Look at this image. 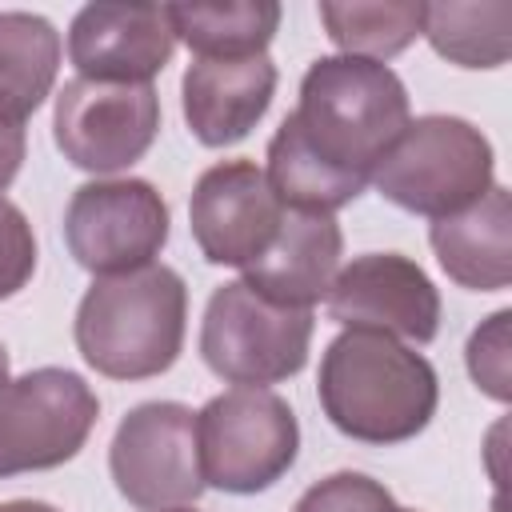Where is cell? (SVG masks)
<instances>
[{
  "mask_svg": "<svg viewBox=\"0 0 512 512\" xmlns=\"http://www.w3.org/2000/svg\"><path fill=\"white\" fill-rule=\"evenodd\" d=\"M320 408L336 432L360 444H404L428 428L440 404L436 368L384 332L348 328L320 356Z\"/></svg>",
  "mask_w": 512,
  "mask_h": 512,
  "instance_id": "1",
  "label": "cell"
},
{
  "mask_svg": "<svg viewBox=\"0 0 512 512\" xmlns=\"http://www.w3.org/2000/svg\"><path fill=\"white\" fill-rule=\"evenodd\" d=\"M188 288L168 264L96 276L76 308V348L108 380H148L176 364L184 348Z\"/></svg>",
  "mask_w": 512,
  "mask_h": 512,
  "instance_id": "2",
  "label": "cell"
},
{
  "mask_svg": "<svg viewBox=\"0 0 512 512\" xmlns=\"http://www.w3.org/2000/svg\"><path fill=\"white\" fill-rule=\"evenodd\" d=\"M288 120L324 164L368 184L408 124V88L388 64L320 56L304 72L300 104Z\"/></svg>",
  "mask_w": 512,
  "mask_h": 512,
  "instance_id": "3",
  "label": "cell"
},
{
  "mask_svg": "<svg viewBox=\"0 0 512 512\" xmlns=\"http://www.w3.org/2000/svg\"><path fill=\"white\" fill-rule=\"evenodd\" d=\"M488 136L460 116H416L372 168L376 192L416 216H452L492 188Z\"/></svg>",
  "mask_w": 512,
  "mask_h": 512,
  "instance_id": "4",
  "label": "cell"
},
{
  "mask_svg": "<svg viewBox=\"0 0 512 512\" xmlns=\"http://www.w3.org/2000/svg\"><path fill=\"white\" fill-rule=\"evenodd\" d=\"M204 484L252 496L272 488L300 452V424L288 400L268 388H232L196 412Z\"/></svg>",
  "mask_w": 512,
  "mask_h": 512,
  "instance_id": "5",
  "label": "cell"
},
{
  "mask_svg": "<svg viewBox=\"0 0 512 512\" xmlns=\"http://www.w3.org/2000/svg\"><path fill=\"white\" fill-rule=\"evenodd\" d=\"M308 344V308L272 304L244 280H228L208 296L200 324V356L220 380L236 388H264L296 376L308 364Z\"/></svg>",
  "mask_w": 512,
  "mask_h": 512,
  "instance_id": "6",
  "label": "cell"
},
{
  "mask_svg": "<svg viewBox=\"0 0 512 512\" xmlns=\"http://www.w3.org/2000/svg\"><path fill=\"white\" fill-rule=\"evenodd\" d=\"M100 400L68 368H32L0 388V480L68 464L92 436Z\"/></svg>",
  "mask_w": 512,
  "mask_h": 512,
  "instance_id": "7",
  "label": "cell"
},
{
  "mask_svg": "<svg viewBox=\"0 0 512 512\" xmlns=\"http://www.w3.org/2000/svg\"><path fill=\"white\" fill-rule=\"evenodd\" d=\"M108 468L116 492L140 512L196 504L208 488L196 448V412L176 400L136 404L108 444Z\"/></svg>",
  "mask_w": 512,
  "mask_h": 512,
  "instance_id": "8",
  "label": "cell"
},
{
  "mask_svg": "<svg viewBox=\"0 0 512 512\" xmlns=\"http://www.w3.org/2000/svg\"><path fill=\"white\" fill-rule=\"evenodd\" d=\"M64 240L76 264L96 276L156 264L168 240V204L148 180L136 176L88 180L68 200Z\"/></svg>",
  "mask_w": 512,
  "mask_h": 512,
  "instance_id": "9",
  "label": "cell"
},
{
  "mask_svg": "<svg viewBox=\"0 0 512 512\" xmlns=\"http://www.w3.org/2000/svg\"><path fill=\"white\" fill-rule=\"evenodd\" d=\"M56 148L84 172L132 168L160 132V96L152 84L68 80L52 116Z\"/></svg>",
  "mask_w": 512,
  "mask_h": 512,
  "instance_id": "10",
  "label": "cell"
},
{
  "mask_svg": "<svg viewBox=\"0 0 512 512\" xmlns=\"http://www.w3.org/2000/svg\"><path fill=\"white\" fill-rule=\"evenodd\" d=\"M328 316L344 328L428 344L440 332V292L416 260L400 252H368L336 272Z\"/></svg>",
  "mask_w": 512,
  "mask_h": 512,
  "instance_id": "11",
  "label": "cell"
},
{
  "mask_svg": "<svg viewBox=\"0 0 512 512\" xmlns=\"http://www.w3.org/2000/svg\"><path fill=\"white\" fill-rule=\"evenodd\" d=\"M280 216L284 204L256 160H220L204 168L188 200L192 240L208 264L228 268H248L276 236Z\"/></svg>",
  "mask_w": 512,
  "mask_h": 512,
  "instance_id": "12",
  "label": "cell"
},
{
  "mask_svg": "<svg viewBox=\"0 0 512 512\" xmlns=\"http://www.w3.org/2000/svg\"><path fill=\"white\" fill-rule=\"evenodd\" d=\"M176 48L164 4H84L68 28V60L84 80L152 84Z\"/></svg>",
  "mask_w": 512,
  "mask_h": 512,
  "instance_id": "13",
  "label": "cell"
},
{
  "mask_svg": "<svg viewBox=\"0 0 512 512\" xmlns=\"http://www.w3.org/2000/svg\"><path fill=\"white\" fill-rule=\"evenodd\" d=\"M340 252H344V236L332 216L284 208L276 236L244 268V284L272 304L312 312V304L328 296L340 272Z\"/></svg>",
  "mask_w": 512,
  "mask_h": 512,
  "instance_id": "14",
  "label": "cell"
},
{
  "mask_svg": "<svg viewBox=\"0 0 512 512\" xmlns=\"http://www.w3.org/2000/svg\"><path fill=\"white\" fill-rule=\"evenodd\" d=\"M184 120L208 148L244 140L276 96V64L268 56L196 60L184 72Z\"/></svg>",
  "mask_w": 512,
  "mask_h": 512,
  "instance_id": "15",
  "label": "cell"
},
{
  "mask_svg": "<svg viewBox=\"0 0 512 512\" xmlns=\"http://www.w3.org/2000/svg\"><path fill=\"white\" fill-rule=\"evenodd\" d=\"M440 268L472 292H500L512 280V200L492 184L476 204L432 220L428 228Z\"/></svg>",
  "mask_w": 512,
  "mask_h": 512,
  "instance_id": "16",
  "label": "cell"
},
{
  "mask_svg": "<svg viewBox=\"0 0 512 512\" xmlns=\"http://www.w3.org/2000/svg\"><path fill=\"white\" fill-rule=\"evenodd\" d=\"M60 32L36 12H0V120L24 124L56 84Z\"/></svg>",
  "mask_w": 512,
  "mask_h": 512,
  "instance_id": "17",
  "label": "cell"
},
{
  "mask_svg": "<svg viewBox=\"0 0 512 512\" xmlns=\"http://www.w3.org/2000/svg\"><path fill=\"white\" fill-rule=\"evenodd\" d=\"M172 36L184 40L196 60L264 56L280 28L276 0H224V4H164Z\"/></svg>",
  "mask_w": 512,
  "mask_h": 512,
  "instance_id": "18",
  "label": "cell"
},
{
  "mask_svg": "<svg viewBox=\"0 0 512 512\" xmlns=\"http://www.w3.org/2000/svg\"><path fill=\"white\" fill-rule=\"evenodd\" d=\"M264 176H268V188L276 192V200L284 208H296V212H324V216H332L336 208L352 204L364 192V180L324 164L304 144V136L296 132V124L288 116L276 128V136L268 140V172Z\"/></svg>",
  "mask_w": 512,
  "mask_h": 512,
  "instance_id": "19",
  "label": "cell"
},
{
  "mask_svg": "<svg viewBox=\"0 0 512 512\" xmlns=\"http://www.w3.org/2000/svg\"><path fill=\"white\" fill-rule=\"evenodd\" d=\"M320 20L328 28V40L344 56L376 60L404 52L420 28H424V4L416 0H324Z\"/></svg>",
  "mask_w": 512,
  "mask_h": 512,
  "instance_id": "20",
  "label": "cell"
},
{
  "mask_svg": "<svg viewBox=\"0 0 512 512\" xmlns=\"http://www.w3.org/2000/svg\"><path fill=\"white\" fill-rule=\"evenodd\" d=\"M420 36L460 68H500L512 52V4H424Z\"/></svg>",
  "mask_w": 512,
  "mask_h": 512,
  "instance_id": "21",
  "label": "cell"
},
{
  "mask_svg": "<svg viewBox=\"0 0 512 512\" xmlns=\"http://www.w3.org/2000/svg\"><path fill=\"white\" fill-rule=\"evenodd\" d=\"M508 320L512 312L500 308L496 316H488L472 336H468V372L476 380V388H484L492 400H508L512 396V364H508Z\"/></svg>",
  "mask_w": 512,
  "mask_h": 512,
  "instance_id": "22",
  "label": "cell"
},
{
  "mask_svg": "<svg viewBox=\"0 0 512 512\" xmlns=\"http://www.w3.org/2000/svg\"><path fill=\"white\" fill-rule=\"evenodd\" d=\"M392 500V492L364 476V472H332L320 484H312L292 512H380Z\"/></svg>",
  "mask_w": 512,
  "mask_h": 512,
  "instance_id": "23",
  "label": "cell"
},
{
  "mask_svg": "<svg viewBox=\"0 0 512 512\" xmlns=\"http://www.w3.org/2000/svg\"><path fill=\"white\" fill-rule=\"evenodd\" d=\"M36 272V236L28 216L0 196V300L16 296Z\"/></svg>",
  "mask_w": 512,
  "mask_h": 512,
  "instance_id": "24",
  "label": "cell"
},
{
  "mask_svg": "<svg viewBox=\"0 0 512 512\" xmlns=\"http://www.w3.org/2000/svg\"><path fill=\"white\" fill-rule=\"evenodd\" d=\"M24 124H12V120H0V192L16 180L20 164H24Z\"/></svg>",
  "mask_w": 512,
  "mask_h": 512,
  "instance_id": "25",
  "label": "cell"
},
{
  "mask_svg": "<svg viewBox=\"0 0 512 512\" xmlns=\"http://www.w3.org/2000/svg\"><path fill=\"white\" fill-rule=\"evenodd\" d=\"M0 512H60V508H52L44 500H4Z\"/></svg>",
  "mask_w": 512,
  "mask_h": 512,
  "instance_id": "26",
  "label": "cell"
},
{
  "mask_svg": "<svg viewBox=\"0 0 512 512\" xmlns=\"http://www.w3.org/2000/svg\"><path fill=\"white\" fill-rule=\"evenodd\" d=\"M8 384V348L0 344V388Z\"/></svg>",
  "mask_w": 512,
  "mask_h": 512,
  "instance_id": "27",
  "label": "cell"
},
{
  "mask_svg": "<svg viewBox=\"0 0 512 512\" xmlns=\"http://www.w3.org/2000/svg\"><path fill=\"white\" fill-rule=\"evenodd\" d=\"M380 512H416V508H400V504H396V500H388V504H384V508H380Z\"/></svg>",
  "mask_w": 512,
  "mask_h": 512,
  "instance_id": "28",
  "label": "cell"
},
{
  "mask_svg": "<svg viewBox=\"0 0 512 512\" xmlns=\"http://www.w3.org/2000/svg\"><path fill=\"white\" fill-rule=\"evenodd\" d=\"M172 512H192V508H172Z\"/></svg>",
  "mask_w": 512,
  "mask_h": 512,
  "instance_id": "29",
  "label": "cell"
}]
</instances>
